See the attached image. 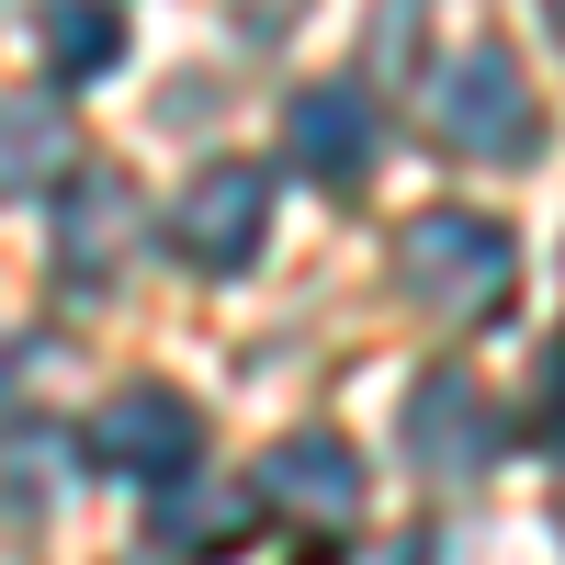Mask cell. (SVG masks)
I'll list each match as a JSON object with an SVG mask.
<instances>
[{
    "mask_svg": "<svg viewBox=\"0 0 565 565\" xmlns=\"http://www.w3.org/2000/svg\"><path fill=\"white\" fill-rule=\"evenodd\" d=\"M396 282L418 306H430L441 328H487V317H509V282H521V249H509V226H487V215H418V226H396Z\"/></svg>",
    "mask_w": 565,
    "mask_h": 565,
    "instance_id": "obj_1",
    "label": "cell"
},
{
    "mask_svg": "<svg viewBox=\"0 0 565 565\" xmlns=\"http://www.w3.org/2000/svg\"><path fill=\"white\" fill-rule=\"evenodd\" d=\"M430 125L463 159H532L543 148V103H532V79H521L509 45H463V57L430 79Z\"/></svg>",
    "mask_w": 565,
    "mask_h": 565,
    "instance_id": "obj_2",
    "label": "cell"
},
{
    "mask_svg": "<svg viewBox=\"0 0 565 565\" xmlns=\"http://www.w3.org/2000/svg\"><path fill=\"white\" fill-rule=\"evenodd\" d=\"M260 238H271V170L215 159V170H193L170 193V249L193 260V271H249Z\"/></svg>",
    "mask_w": 565,
    "mask_h": 565,
    "instance_id": "obj_3",
    "label": "cell"
},
{
    "mask_svg": "<svg viewBox=\"0 0 565 565\" xmlns=\"http://www.w3.org/2000/svg\"><path fill=\"white\" fill-rule=\"evenodd\" d=\"M79 452L103 463V476H125V487H181L193 452H204V418H193V396H170V385H125L103 418H90Z\"/></svg>",
    "mask_w": 565,
    "mask_h": 565,
    "instance_id": "obj_4",
    "label": "cell"
},
{
    "mask_svg": "<svg viewBox=\"0 0 565 565\" xmlns=\"http://www.w3.org/2000/svg\"><path fill=\"white\" fill-rule=\"evenodd\" d=\"M136 238H148V204H136L125 170H79L68 204H57V282H79V295H103V282L136 260Z\"/></svg>",
    "mask_w": 565,
    "mask_h": 565,
    "instance_id": "obj_5",
    "label": "cell"
},
{
    "mask_svg": "<svg viewBox=\"0 0 565 565\" xmlns=\"http://www.w3.org/2000/svg\"><path fill=\"white\" fill-rule=\"evenodd\" d=\"M260 509H282V521H306V532H351V521H362V452H351L340 430L271 441V463H260Z\"/></svg>",
    "mask_w": 565,
    "mask_h": 565,
    "instance_id": "obj_6",
    "label": "cell"
},
{
    "mask_svg": "<svg viewBox=\"0 0 565 565\" xmlns=\"http://www.w3.org/2000/svg\"><path fill=\"white\" fill-rule=\"evenodd\" d=\"M407 452L418 476H487L498 463V407L476 396V373H430L407 396Z\"/></svg>",
    "mask_w": 565,
    "mask_h": 565,
    "instance_id": "obj_7",
    "label": "cell"
},
{
    "mask_svg": "<svg viewBox=\"0 0 565 565\" xmlns=\"http://www.w3.org/2000/svg\"><path fill=\"white\" fill-rule=\"evenodd\" d=\"M282 148H295L306 181L351 193V181L373 170V103H362V90H340V79H317V90H295V114H282Z\"/></svg>",
    "mask_w": 565,
    "mask_h": 565,
    "instance_id": "obj_8",
    "label": "cell"
},
{
    "mask_svg": "<svg viewBox=\"0 0 565 565\" xmlns=\"http://www.w3.org/2000/svg\"><path fill=\"white\" fill-rule=\"evenodd\" d=\"M45 181H68V103L0 90V204H34Z\"/></svg>",
    "mask_w": 565,
    "mask_h": 565,
    "instance_id": "obj_9",
    "label": "cell"
},
{
    "mask_svg": "<svg viewBox=\"0 0 565 565\" xmlns=\"http://www.w3.org/2000/svg\"><path fill=\"white\" fill-rule=\"evenodd\" d=\"M170 509H159V554H181V565H226V543L249 532V487L238 498H193V476L181 487H159Z\"/></svg>",
    "mask_w": 565,
    "mask_h": 565,
    "instance_id": "obj_10",
    "label": "cell"
},
{
    "mask_svg": "<svg viewBox=\"0 0 565 565\" xmlns=\"http://www.w3.org/2000/svg\"><path fill=\"white\" fill-rule=\"evenodd\" d=\"M125 57V12L114 0H45V68L57 79H103Z\"/></svg>",
    "mask_w": 565,
    "mask_h": 565,
    "instance_id": "obj_11",
    "label": "cell"
},
{
    "mask_svg": "<svg viewBox=\"0 0 565 565\" xmlns=\"http://www.w3.org/2000/svg\"><path fill=\"white\" fill-rule=\"evenodd\" d=\"M532 430L565 441V340H543V385H532Z\"/></svg>",
    "mask_w": 565,
    "mask_h": 565,
    "instance_id": "obj_12",
    "label": "cell"
},
{
    "mask_svg": "<svg viewBox=\"0 0 565 565\" xmlns=\"http://www.w3.org/2000/svg\"><path fill=\"white\" fill-rule=\"evenodd\" d=\"M362 565H441V543H430V532H396V543H373Z\"/></svg>",
    "mask_w": 565,
    "mask_h": 565,
    "instance_id": "obj_13",
    "label": "cell"
},
{
    "mask_svg": "<svg viewBox=\"0 0 565 565\" xmlns=\"http://www.w3.org/2000/svg\"><path fill=\"white\" fill-rule=\"evenodd\" d=\"M554 543H565V487H554Z\"/></svg>",
    "mask_w": 565,
    "mask_h": 565,
    "instance_id": "obj_14",
    "label": "cell"
},
{
    "mask_svg": "<svg viewBox=\"0 0 565 565\" xmlns=\"http://www.w3.org/2000/svg\"><path fill=\"white\" fill-rule=\"evenodd\" d=\"M554 23H565V0H554Z\"/></svg>",
    "mask_w": 565,
    "mask_h": 565,
    "instance_id": "obj_15",
    "label": "cell"
},
{
    "mask_svg": "<svg viewBox=\"0 0 565 565\" xmlns=\"http://www.w3.org/2000/svg\"><path fill=\"white\" fill-rule=\"evenodd\" d=\"M0 565H23V554H0Z\"/></svg>",
    "mask_w": 565,
    "mask_h": 565,
    "instance_id": "obj_16",
    "label": "cell"
}]
</instances>
